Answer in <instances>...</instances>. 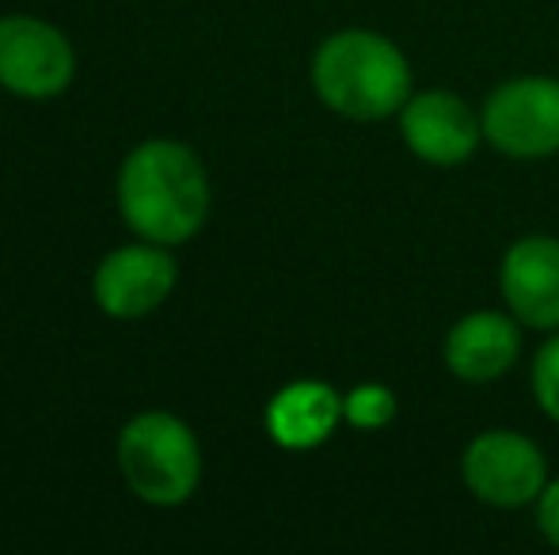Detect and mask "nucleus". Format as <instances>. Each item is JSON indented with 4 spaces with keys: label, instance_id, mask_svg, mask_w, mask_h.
<instances>
[{
    "label": "nucleus",
    "instance_id": "10",
    "mask_svg": "<svg viewBox=\"0 0 559 555\" xmlns=\"http://www.w3.org/2000/svg\"><path fill=\"white\" fill-rule=\"evenodd\" d=\"M445 370L464 385H491L522 358V319L514 312L476 309L445 335Z\"/></svg>",
    "mask_w": 559,
    "mask_h": 555
},
{
    "label": "nucleus",
    "instance_id": "5",
    "mask_svg": "<svg viewBox=\"0 0 559 555\" xmlns=\"http://www.w3.org/2000/svg\"><path fill=\"white\" fill-rule=\"evenodd\" d=\"M484 141L510 160H545L559 153V81L514 76L484 99Z\"/></svg>",
    "mask_w": 559,
    "mask_h": 555
},
{
    "label": "nucleus",
    "instance_id": "2",
    "mask_svg": "<svg viewBox=\"0 0 559 555\" xmlns=\"http://www.w3.org/2000/svg\"><path fill=\"white\" fill-rule=\"evenodd\" d=\"M312 88L328 111L350 122H381L412 99V65L381 31L346 27L312 53Z\"/></svg>",
    "mask_w": 559,
    "mask_h": 555
},
{
    "label": "nucleus",
    "instance_id": "8",
    "mask_svg": "<svg viewBox=\"0 0 559 555\" xmlns=\"http://www.w3.org/2000/svg\"><path fill=\"white\" fill-rule=\"evenodd\" d=\"M176 260L164 244H130L107 255L96 270V304L115 319H138L156 312L176 289Z\"/></svg>",
    "mask_w": 559,
    "mask_h": 555
},
{
    "label": "nucleus",
    "instance_id": "13",
    "mask_svg": "<svg viewBox=\"0 0 559 555\" xmlns=\"http://www.w3.org/2000/svg\"><path fill=\"white\" fill-rule=\"evenodd\" d=\"M533 396L537 408L559 426V331L533 354Z\"/></svg>",
    "mask_w": 559,
    "mask_h": 555
},
{
    "label": "nucleus",
    "instance_id": "12",
    "mask_svg": "<svg viewBox=\"0 0 559 555\" xmlns=\"http://www.w3.org/2000/svg\"><path fill=\"white\" fill-rule=\"evenodd\" d=\"M400 415V400L389 385H358L343 396V419L354 430H384Z\"/></svg>",
    "mask_w": 559,
    "mask_h": 555
},
{
    "label": "nucleus",
    "instance_id": "14",
    "mask_svg": "<svg viewBox=\"0 0 559 555\" xmlns=\"http://www.w3.org/2000/svg\"><path fill=\"white\" fill-rule=\"evenodd\" d=\"M537 529L552 548H559V475L548 480V487L537 498Z\"/></svg>",
    "mask_w": 559,
    "mask_h": 555
},
{
    "label": "nucleus",
    "instance_id": "7",
    "mask_svg": "<svg viewBox=\"0 0 559 555\" xmlns=\"http://www.w3.org/2000/svg\"><path fill=\"white\" fill-rule=\"evenodd\" d=\"M400 137L430 168H456L479 148L484 122L449 88L412 92L400 111Z\"/></svg>",
    "mask_w": 559,
    "mask_h": 555
},
{
    "label": "nucleus",
    "instance_id": "4",
    "mask_svg": "<svg viewBox=\"0 0 559 555\" xmlns=\"http://www.w3.org/2000/svg\"><path fill=\"white\" fill-rule=\"evenodd\" d=\"M461 480L484 506L522 510L537 506L548 487V460L540 445L518 430H484L464 445Z\"/></svg>",
    "mask_w": 559,
    "mask_h": 555
},
{
    "label": "nucleus",
    "instance_id": "11",
    "mask_svg": "<svg viewBox=\"0 0 559 555\" xmlns=\"http://www.w3.org/2000/svg\"><path fill=\"white\" fill-rule=\"evenodd\" d=\"M343 396L328 381H294L266 403V434L278 449L309 453L320 449L338 430Z\"/></svg>",
    "mask_w": 559,
    "mask_h": 555
},
{
    "label": "nucleus",
    "instance_id": "9",
    "mask_svg": "<svg viewBox=\"0 0 559 555\" xmlns=\"http://www.w3.org/2000/svg\"><path fill=\"white\" fill-rule=\"evenodd\" d=\"M499 289L507 312L533 331H559V240L522 237L499 263Z\"/></svg>",
    "mask_w": 559,
    "mask_h": 555
},
{
    "label": "nucleus",
    "instance_id": "1",
    "mask_svg": "<svg viewBox=\"0 0 559 555\" xmlns=\"http://www.w3.org/2000/svg\"><path fill=\"white\" fill-rule=\"evenodd\" d=\"M118 209L122 221L148 244H183L206 225V168L179 141H145L118 171Z\"/></svg>",
    "mask_w": 559,
    "mask_h": 555
},
{
    "label": "nucleus",
    "instance_id": "3",
    "mask_svg": "<svg viewBox=\"0 0 559 555\" xmlns=\"http://www.w3.org/2000/svg\"><path fill=\"white\" fill-rule=\"evenodd\" d=\"M118 464L141 503L179 506L199 491L202 449L183 419L145 411L130 419L118 437Z\"/></svg>",
    "mask_w": 559,
    "mask_h": 555
},
{
    "label": "nucleus",
    "instance_id": "6",
    "mask_svg": "<svg viewBox=\"0 0 559 555\" xmlns=\"http://www.w3.org/2000/svg\"><path fill=\"white\" fill-rule=\"evenodd\" d=\"M76 53L58 27L31 15L0 20V84L15 96L53 99L73 84Z\"/></svg>",
    "mask_w": 559,
    "mask_h": 555
}]
</instances>
